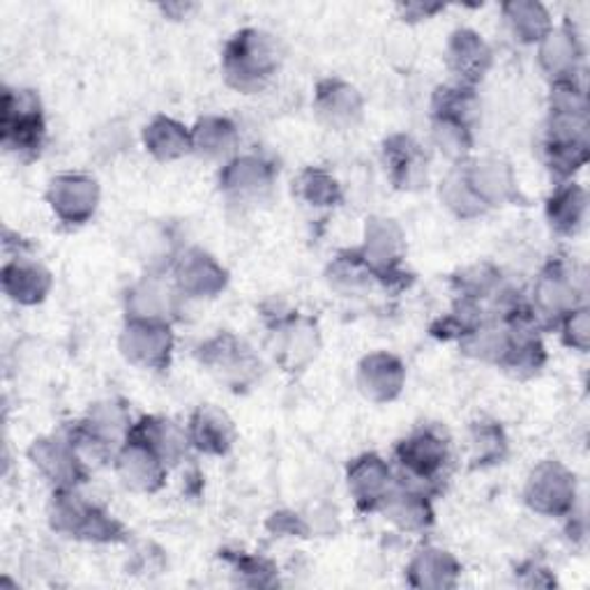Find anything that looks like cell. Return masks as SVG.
<instances>
[{
    "label": "cell",
    "mask_w": 590,
    "mask_h": 590,
    "mask_svg": "<svg viewBox=\"0 0 590 590\" xmlns=\"http://www.w3.org/2000/svg\"><path fill=\"white\" fill-rule=\"evenodd\" d=\"M400 459L411 475L432 480L445 459V445L432 434H417L402 443Z\"/></svg>",
    "instance_id": "obj_1"
}]
</instances>
